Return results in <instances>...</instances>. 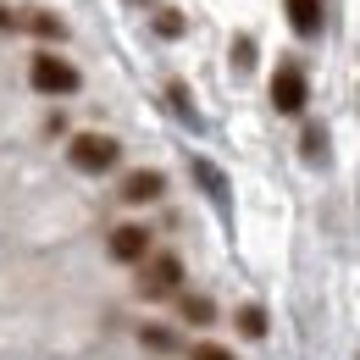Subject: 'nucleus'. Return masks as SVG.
I'll return each mask as SVG.
<instances>
[{
  "label": "nucleus",
  "instance_id": "10",
  "mask_svg": "<svg viewBox=\"0 0 360 360\" xmlns=\"http://www.w3.org/2000/svg\"><path fill=\"white\" fill-rule=\"evenodd\" d=\"M238 333L244 338H266V311L261 305H238Z\"/></svg>",
  "mask_w": 360,
  "mask_h": 360
},
{
  "label": "nucleus",
  "instance_id": "12",
  "mask_svg": "<svg viewBox=\"0 0 360 360\" xmlns=\"http://www.w3.org/2000/svg\"><path fill=\"white\" fill-rule=\"evenodd\" d=\"M305 161H316V167H321V161H327V128H305Z\"/></svg>",
  "mask_w": 360,
  "mask_h": 360
},
{
  "label": "nucleus",
  "instance_id": "15",
  "mask_svg": "<svg viewBox=\"0 0 360 360\" xmlns=\"http://www.w3.org/2000/svg\"><path fill=\"white\" fill-rule=\"evenodd\" d=\"M155 34H161V39H178V34H183V17H178V11H155Z\"/></svg>",
  "mask_w": 360,
  "mask_h": 360
},
{
  "label": "nucleus",
  "instance_id": "18",
  "mask_svg": "<svg viewBox=\"0 0 360 360\" xmlns=\"http://www.w3.org/2000/svg\"><path fill=\"white\" fill-rule=\"evenodd\" d=\"M11 28H22V17H17V11H6V6H0V34H11Z\"/></svg>",
  "mask_w": 360,
  "mask_h": 360
},
{
  "label": "nucleus",
  "instance_id": "1",
  "mask_svg": "<svg viewBox=\"0 0 360 360\" xmlns=\"http://www.w3.org/2000/svg\"><path fill=\"white\" fill-rule=\"evenodd\" d=\"M67 161H72L78 172L100 178V172H111V167L122 161V144H117L111 134H78L72 144H67Z\"/></svg>",
  "mask_w": 360,
  "mask_h": 360
},
{
  "label": "nucleus",
  "instance_id": "7",
  "mask_svg": "<svg viewBox=\"0 0 360 360\" xmlns=\"http://www.w3.org/2000/svg\"><path fill=\"white\" fill-rule=\"evenodd\" d=\"M161 194H167V178L150 172V167L122 178V205H150V200H161Z\"/></svg>",
  "mask_w": 360,
  "mask_h": 360
},
{
  "label": "nucleus",
  "instance_id": "3",
  "mask_svg": "<svg viewBox=\"0 0 360 360\" xmlns=\"http://www.w3.org/2000/svg\"><path fill=\"white\" fill-rule=\"evenodd\" d=\"M178 288H183V261L178 255L161 250V255H150V261L139 266V294H144V300H172Z\"/></svg>",
  "mask_w": 360,
  "mask_h": 360
},
{
  "label": "nucleus",
  "instance_id": "11",
  "mask_svg": "<svg viewBox=\"0 0 360 360\" xmlns=\"http://www.w3.org/2000/svg\"><path fill=\"white\" fill-rule=\"evenodd\" d=\"M217 316V305L205 300V294H183V321H194V327H205Z\"/></svg>",
  "mask_w": 360,
  "mask_h": 360
},
{
  "label": "nucleus",
  "instance_id": "8",
  "mask_svg": "<svg viewBox=\"0 0 360 360\" xmlns=\"http://www.w3.org/2000/svg\"><path fill=\"white\" fill-rule=\"evenodd\" d=\"M22 28L39 34V39H61V34H67V22H61L56 11H22Z\"/></svg>",
  "mask_w": 360,
  "mask_h": 360
},
{
  "label": "nucleus",
  "instance_id": "14",
  "mask_svg": "<svg viewBox=\"0 0 360 360\" xmlns=\"http://www.w3.org/2000/svg\"><path fill=\"white\" fill-rule=\"evenodd\" d=\"M233 67H238V72H250V67H255V39H250V34H238V39H233Z\"/></svg>",
  "mask_w": 360,
  "mask_h": 360
},
{
  "label": "nucleus",
  "instance_id": "16",
  "mask_svg": "<svg viewBox=\"0 0 360 360\" xmlns=\"http://www.w3.org/2000/svg\"><path fill=\"white\" fill-rule=\"evenodd\" d=\"M188 360H238V355H233L227 344H194V349H188Z\"/></svg>",
  "mask_w": 360,
  "mask_h": 360
},
{
  "label": "nucleus",
  "instance_id": "2",
  "mask_svg": "<svg viewBox=\"0 0 360 360\" xmlns=\"http://www.w3.org/2000/svg\"><path fill=\"white\" fill-rule=\"evenodd\" d=\"M271 105H277L283 117H300V111L311 105V78H305L300 61H283V67L271 72Z\"/></svg>",
  "mask_w": 360,
  "mask_h": 360
},
{
  "label": "nucleus",
  "instance_id": "5",
  "mask_svg": "<svg viewBox=\"0 0 360 360\" xmlns=\"http://www.w3.org/2000/svg\"><path fill=\"white\" fill-rule=\"evenodd\" d=\"M105 250H111V261H122V266H144V261H150V233H144V227L139 222H122V227H111V244H105Z\"/></svg>",
  "mask_w": 360,
  "mask_h": 360
},
{
  "label": "nucleus",
  "instance_id": "6",
  "mask_svg": "<svg viewBox=\"0 0 360 360\" xmlns=\"http://www.w3.org/2000/svg\"><path fill=\"white\" fill-rule=\"evenodd\" d=\"M283 17H288V28L300 39H316L321 22H327V0H283Z\"/></svg>",
  "mask_w": 360,
  "mask_h": 360
},
{
  "label": "nucleus",
  "instance_id": "17",
  "mask_svg": "<svg viewBox=\"0 0 360 360\" xmlns=\"http://www.w3.org/2000/svg\"><path fill=\"white\" fill-rule=\"evenodd\" d=\"M172 105H178V117H188V122H194V105H188V89H183V84H172Z\"/></svg>",
  "mask_w": 360,
  "mask_h": 360
},
{
  "label": "nucleus",
  "instance_id": "13",
  "mask_svg": "<svg viewBox=\"0 0 360 360\" xmlns=\"http://www.w3.org/2000/svg\"><path fill=\"white\" fill-rule=\"evenodd\" d=\"M139 338H144L150 349H161V355H172V349H178V338H172V327H144Z\"/></svg>",
  "mask_w": 360,
  "mask_h": 360
},
{
  "label": "nucleus",
  "instance_id": "4",
  "mask_svg": "<svg viewBox=\"0 0 360 360\" xmlns=\"http://www.w3.org/2000/svg\"><path fill=\"white\" fill-rule=\"evenodd\" d=\"M28 84H34L39 94H72V89H78V67H72L67 56L39 50V56L28 61Z\"/></svg>",
  "mask_w": 360,
  "mask_h": 360
},
{
  "label": "nucleus",
  "instance_id": "9",
  "mask_svg": "<svg viewBox=\"0 0 360 360\" xmlns=\"http://www.w3.org/2000/svg\"><path fill=\"white\" fill-rule=\"evenodd\" d=\"M194 178L211 188V200H217V205H227V178L217 172V167H211V161H200V155H194Z\"/></svg>",
  "mask_w": 360,
  "mask_h": 360
}]
</instances>
